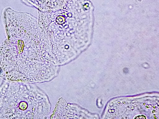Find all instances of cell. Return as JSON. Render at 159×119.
Here are the masks:
<instances>
[{"mask_svg": "<svg viewBox=\"0 0 159 119\" xmlns=\"http://www.w3.org/2000/svg\"><path fill=\"white\" fill-rule=\"evenodd\" d=\"M138 118H139L138 119H145V118H146L145 117L143 116H139L137 117V118H136V119H137Z\"/></svg>", "mask_w": 159, "mask_h": 119, "instance_id": "obj_3", "label": "cell"}, {"mask_svg": "<svg viewBox=\"0 0 159 119\" xmlns=\"http://www.w3.org/2000/svg\"><path fill=\"white\" fill-rule=\"evenodd\" d=\"M0 94V119L44 118L49 112L46 95L38 89L16 83Z\"/></svg>", "mask_w": 159, "mask_h": 119, "instance_id": "obj_2", "label": "cell"}, {"mask_svg": "<svg viewBox=\"0 0 159 119\" xmlns=\"http://www.w3.org/2000/svg\"><path fill=\"white\" fill-rule=\"evenodd\" d=\"M8 37L0 46V74L8 81H47L56 66L48 61L42 34L36 25L20 21L7 26Z\"/></svg>", "mask_w": 159, "mask_h": 119, "instance_id": "obj_1", "label": "cell"}]
</instances>
